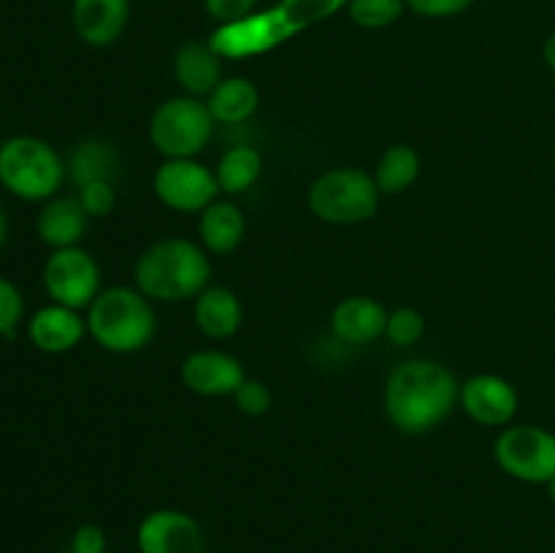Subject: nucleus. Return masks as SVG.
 <instances>
[{"label":"nucleus","mask_w":555,"mask_h":553,"mask_svg":"<svg viewBox=\"0 0 555 553\" xmlns=\"http://www.w3.org/2000/svg\"><path fill=\"white\" fill-rule=\"evenodd\" d=\"M459 390V380L444 363L412 358L388 374L385 415L401 434H428L448 421Z\"/></svg>","instance_id":"obj_1"},{"label":"nucleus","mask_w":555,"mask_h":553,"mask_svg":"<svg viewBox=\"0 0 555 553\" xmlns=\"http://www.w3.org/2000/svg\"><path fill=\"white\" fill-rule=\"evenodd\" d=\"M135 287L150 301H190L209 287L211 260L193 239L171 236L150 244L135 260Z\"/></svg>","instance_id":"obj_2"},{"label":"nucleus","mask_w":555,"mask_h":553,"mask_svg":"<svg viewBox=\"0 0 555 553\" xmlns=\"http://www.w3.org/2000/svg\"><path fill=\"white\" fill-rule=\"evenodd\" d=\"M87 336L98 347L117 356L139 352L155 339V307L139 287H103L95 301L87 307Z\"/></svg>","instance_id":"obj_3"},{"label":"nucleus","mask_w":555,"mask_h":553,"mask_svg":"<svg viewBox=\"0 0 555 553\" xmlns=\"http://www.w3.org/2000/svg\"><path fill=\"white\" fill-rule=\"evenodd\" d=\"M68 179L63 155L38 136H11L0 141V184L14 198L47 204Z\"/></svg>","instance_id":"obj_4"},{"label":"nucleus","mask_w":555,"mask_h":553,"mask_svg":"<svg viewBox=\"0 0 555 553\" xmlns=\"http://www.w3.org/2000/svg\"><path fill=\"white\" fill-rule=\"evenodd\" d=\"M379 188L374 173L363 168H331L309 184L307 204L318 220L328 226H358L377 215Z\"/></svg>","instance_id":"obj_5"},{"label":"nucleus","mask_w":555,"mask_h":553,"mask_svg":"<svg viewBox=\"0 0 555 553\" xmlns=\"http://www.w3.org/2000/svg\"><path fill=\"white\" fill-rule=\"evenodd\" d=\"M211 136L215 117L201 98H168L150 117V141L166 160L201 155L209 146Z\"/></svg>","instance_id":"obj_6"},{"label":"nucleus","mask_w":555,"mask_h":553,"mask_svg":"<svg viewBox=\"0 0 555 553\" xmlns=\"http://www.w3.org/2000/svg\"><path fill=\"white\" fill-rule=\"evenodd\" d=\"M493 459L504 475L529 486H547L555 477V434L534 423H509L493 442Z\"/></svg>","instance_id":"obj_7"},{"label":"nucleus","mask_w":555,"mask_h":553,"mask_svg":"<svg viewBox=\"0 0 555 553\" xmlns=\"http://www.w3.org/2000/svg\"><path fill=\"white\" fill-rule=\"evenodd\" d=\"M41 282L54 304L79 309V312L90 307L98 293L103 291L101 266L81 247L52 249L49 258L43 260Z\"/></svg>","instance_id":"obj_8"},{"label":"nucleus","mask_w":555,"mask_h":553,"mask_svg":"<svg viewBox=\"0 0 555 553\" xmlns=\"http://www.w3.org/2000/svg\"><path fill=\"white\" fill-rule=\"evenodd\" d=\"M157 201L179 215H201L220 195L215 171L195 157L163 160L152 179Z\"/></svg>","instance_id":"obj_9"},{"label":"nucleus","mask_w":555,"mask_h":553,"mask_svg":"<svg viewBox=\"0 0 555 553\" xmlns=\"http://www.w3.org/2000/svg\"><path fill=\"white\" fill-rule=\"evenodd\" d=\"M139 553H204V526L184 510L157 507L139 520Z\"/></svg>","instance_id":"obj_10"},{"label":"nucleus","mask_w":555,"mask_h":553,"mask_svg":"<svg viewBox=\"0 0 555 553\" xmlns=\"http://www.w3.org/2000/svg\"><path fill=\"white\" fill-rule=\"evenodd\" d=\"M459 404L480 426L507 428L518 415L520 396L515 385L499 374H475L461 383Z\"/></svg>","instance_id":"obj_11"},{"label":"nucleus","mask_w":555,"mask_h":553,"mask_svg":"<svg viewBox=\"0 0 555 553\" xmlns=\"http://www.w3.org/2000/svg\"><path fill=\"white\" fill-rule=\"evenodd\" d=\"M182 383L184 388L198 396L220 399L233 396L238 385L247 380L242 361L225 350H195L182 361Z\"/></svg>","instance_id":"obj_12"},{"label":"nucleus","mask_w":555,"mask_h":553,"mask_svg":"<svg viewBox=\"0 0 555 553\" xmlns=\"http://www.w3.org/2000/svg\"><path fill=\"white\" fill-rule=\"evenodd\" d=\"M87 336V320L79 309L63 307V304H47L27 320V339L36 350L47 356H63L79 347Z\"/></svg>","instance_id":"obj_13"},{"label":"nucleus","mask_w":555,"mask_h":553,"mask_svg":"<svg viewBox=\"0 0 555 553\" xmlns=\"http://www.w3.org/2000/svg\"><path fill=\"white\" fill-rule=\"evenodd\" d=\"M130 20V0H74L70 22L87 47H112L122 38Z\"/></svg>","instance_id":"obj_14"},{"label":"nucleus","mask_w":555,"mask_h":553,"mask_svg":"<svg viewBox=\"0 0 555 553\" xmlns=\"http://www.w3.org/2000/svg\"><path fill=\"white\" fill-rule=\"evenodd\" d=\"M90 220L92 217L81 206L79 195H54L38 211L36 231L49 249L79 247L87 228H90Z\"/></svg>","instance_id":"obj_15"},{"label":"nucleus","mask_w":555,"mask_h":553,"mask_svg":"<svg viewBox=\"0 0 555 553\" xmlns=\"http://www.w3.org/2000/svg\"><path fill=\"white\" fill-rule=\"evenodd\" d=\"M388 309L369 296H350L341 298L331 309V331L339 342L347 345H369L385 336L388 329Z\"/></svg>","instance_id":"obj_16"},{"label":"nucleus","mask_w":555,"mask_h":553,"mask_svg":"<svg viewBox=\"0 0 555 553\" xmlns=\"http://www.w3.org/2000/svg\"><path fill=\"white\" fill-rule=\"evenodd\" d=\"M195 325L209 339H231L244 323V307L236 293L225 285H209L195 296L193 304Z\"/></svg>","instance_id":"obj_17"},{"label":"nucleus","mask_w":555,"mask_h":553,"mask_svg":"<svg viewBox=\"0 0 555 553\" xmlns=\"http://www.w3.org/2000/svg\"><path fill=\"white\" fill-rule=\"evenodd\" d=\"M173 79L184 95L209 98V92L222 81L220 57L215 49L201 41L182 43L173 54Z\"/></svg>","instance_id":"obj_18"},{"label":"nucleus","mask_w":555,"mask_h":553,"mask_svg":"<svg viewBox=\"0 0 555 553\" xmlns=\"http://www.w3.org/2000/svg\"><path fill=\"white\" fill-rule=\"evenodd\" d=\"M247 220L233 201H220L206 206L198 215L201 247L209 255H231L242 247Z\"/></svg>","instance_id":"obj_19"},{"label":"nucleus","mask_w":555,"mask_h":553,"mask_svg":"<svg viewBox=\"0 0 555 553\" xmlns=\"http://www.w3.org/2000/svg\"><path fill=\"white\" fill-rule=\"evenodd\" d=\"M65 168H68V179L76 184V190L90 182H114L119 171V155L106 141L85 139L70 150Z\"/></svg>","instance_id":"obj_20"},{"label":"nucleus","mask_w":555,"mask_h":553,"mask_svg":"<svg viewBox=\"0 0 555 553\" xmlns=\"http://www.w3.org/2000/svg\"><path fill=\"white\" fill-rule=\"evenodd\" d=\"M260 92L244 76H231V79H222L215 90L206 98V106H209L211 117L220 125H242L258 112Z\"/></svg>","instance_id":"obj_21"},{"label":"nucleus","mask_w":555,"mask_h":553,"mask_svg":"<svg viewBox=\"0 0 555 553\" xmlns=\"http://www.w3.org/2000/svg\"><path fill=\"white\" fill-rule=\"evenodd\" d=\"M421 155L406 144H393L379 155L377 168H374V182H377L383 195H399L410 190L421 177Z\"/></svg>","instance_id":"obj_22"},{"label":"nucleus","mask_w":555,"mask_h":553,"mask_svg":"<svg viewBox=\"0 0 555 553\" xmlns=\"http://www.w3.org/2000/svg\"><path fill=\"white\" fill-rule=\"evenodd\" d=\"M260 173H263V155H260L255 146H247V144L231 146V150L220 157V163H217L215 168L220 193H228V195L247 193V190L258 182Z\"/></svg>","instance_id":"obj_23"},{"label":"nucleus","mask_w":555,"mask_h":553,"mask_svg":"<svg viewBox=\"0 0 555 553\" xmlns=\"http://www.w3.org/2000/svg\"><path fill=\"white\" fill-rule=\"evenodd\" d=\"M406 0H350V20L366 30H383L390 27L404 14Z\"/></svg>","instance_id":"obj_24"},{"label":"nucleus","mask_w":555,"mask_h":553,"mask_svg":"<svg viewBox=\"0 0 555 553\" xmlns=\"http://www.w3.org/2000/svg\"><path fill=\"white\" fill-rule=\"evenodd\" d=\"M423 334H426V318H423L417 309L399 307L388 314V329H385V336H388L390 345L412 347L423 339Z\"/></svg>","instance_id":"obj_25"},{"label":"nucleus","mask_w":555,"mask_h":553,"mask_svg":"<svg viewBox=\"0 0 555 553\" xmlns=\"http://www.w3.org/2000/svg\"><path fill=\"white\" fill-rule=\"evenodd\" d=\"M22 320H25V296L9 276L0 274V336L14 339Z\"/></svg>","instance_id":"obj_26"},{"label":"nucleus","mask_w":555,"mask_h":553,"mask_svg":"<svg viewBox=\"0 0 555 553\" xmlns=\"http://www.w3.org/2000/svg\"><path fill=\"white\" fill-rule=\"evenodd\" d=\"M233 401H236V410L242 412V415L263 417L266 412L271 410V404H274V396H271L269 385H266L263 380L247 377L238 385L236 394H233Z\"/></svg>","instance_id":"obj_27"},{"label":"nucleus","mask_w":555,"mask_h":553,"mask_svg":"<svg viewBox=\"0 0 555 553\" xmlns=\"http://www.w3.org/2000/svg\"><path fill=\"white\" fill-rule=\"evenodd\" d=\"M79 201L90 217H108L117 206V190L114 182H90L79 188Z\"/></svg>","instance_id":"obj_28"},{"label":"nucleus","mask_w":555,"mask_h":553,"mask_svg":"<svg viewBox=\"0 0 555 553\" xmlns=\"http://www.w3.org/2000/svg\"><path fill=\"white\" fill-rule=\"evenodd\" d=\"M106 531L98 524H81L79 529L70 535V553H106Z\"/></svg>","instance_id":"obj_29"},{"label":"nucleus","mask_w":555,"mask_h":553,"mask_svg":"<svg viewBox=\"0 0 555 553\" xmlns=\"http://www.w3.org/2000/svg\"><path fill=\"white\" fill-rule=\"evenodd\" d=\"M475 0H406L415 14L431 16V20H444V16L464 14Z\"/></svg>","instance_id":"obj_30"},{"label":"nucleus","mask_w":555,"mask_h":553,"mask_svg":"<svg viewBox=\"0 0 555 553\" xmlns=\"http://www.w3.org/2000/svg\"><path fill=\"white\" fill-rule=\"evenodd\" d=\"M258 0H204L206 11L217 22H238L255 9Z\"/></svg>","instance_id":"obj_31"},{"label":"nucleus","mask_w":555,"mask_h":553,"mask_svg":"<svg viewBox=\"0 0 555 553\" xmlns=\"http://www.w3.org/2000/svg\"><path fill=\"white\" fill-rule=\"evenodd\" d=\"M542 54H545L547 68H553V70H555V30L551 33V36H547L545 47H542Z\"/></svg>","instance_id":"obj_32"},{"label":"nucleus","mask_w":555,"mask_h":553,"mask_svg":"<svg viewBox=\"0 0 555 553\" xmlns=\"http://www.w3.org/2000/svg\"><path fill=\"white\" fill-rule=\"evenodd\" d=\"M9 242V215H5V206L0 204V249Z\"/></svg>","instance_id":"obj_33"},{"label":"nucleus","mask_w":555,"mask_h":553,"mask_svg":"<svg viewBox=\"0 0 555 553\" xmlns=\"http://www.w3.org/2000/svg\"><path fill=\"white\" fill-rule=\"evenodd\" d=\"M545 488H547V497H551V502L555 504V477H553V480H551V483H547V486H545Z\"/></svg>","instance_id":"obj_34"},{"label":"nucleus","mask_w":555,"mask_h":553,"mask_svg":"<svg viewBox=\"0 0 555 553\" xmlns=\"http://www.w3.org/2000/svg\"><path fill=\"white\" fill-rule=\"evenodd\" d=\"M553 160H555V146H553Z\"/></svg>","instance_id":"obj_35"},{"label":"nucleus","mask_w":555,"mask_h":553,"mask_svg":"<svg viewBox=\"0 0 555 553\" xmlns=\"http://www.w3.org/2000/svg\"><path fill=\"white\" fill-rule=\"evenodd\" d=\"M553 553H555V551H553Z\"/></svg>","instance_id":"obj_36"}]
</instances>
